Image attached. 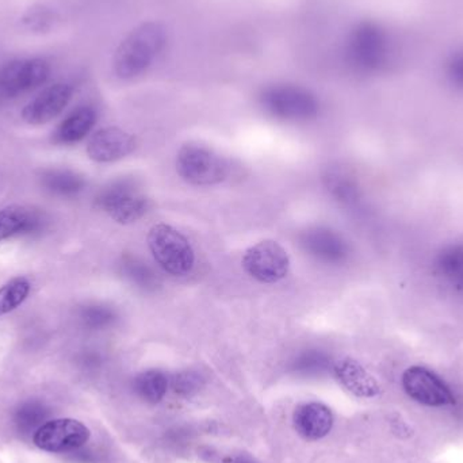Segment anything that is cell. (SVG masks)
Listing matches in <instances>:
<instances>
[{"label":"cell","instance_id":"26","mask_svg":"<svg viewBox=\"0 0 463 463\" xmlns=\"http://www.w3.org/2000/svg\"><path fill=\"white\" fill-rule=\"evenodd\" d=\"M116 310L108 305L94 304L84 307L80 310V320L87 328L90 329H105L116 323Z\"/></svg>","mask_w":463,"mask_h":463},{"label":"cell","instance_id":"11","mask_svg":"<svg viewBox=\"0 0 463 463\" xmlns=\"http://www.w3.org/2000/svg\"><path fill=\"white\" fill-rule=\"evenodd\" d=\"M51 68L43 59L15 60L0 72V92L5 97H18L43 86L48 80Z\"/></svg>","mask_w":463,"mask_h":463},{"label":"cell","instance_id":"14","mask_svg":"<svg viewBox=\"0 0 463 463\" xmlns=\"http://www.w3.org/2000/svg\"><path fill=\"white\" fill-rule=\"evenodd\" d=\"M432 271L449 293L463 297V241L442 245L435 253Z\"/></svg>","mask_w":463,"mask_h":463},{"label":"cell","instance_id":"29","mask_svg":"<svg viewBox=\"0 0 463 463\" xmlns=\"http://www.w3.org/2000/svg\"><path fill=\"white\" fill-rule=\"evenodd\" d=\"M225 463H252V462L248 461V459L240 458V457H237V458L228 459V461Z\"/></svg>","mask_w":463,"mask_h":463},{"label":"cell","instance_id":"25","mask_svg":"<svg viewBox=\"0 0 463 463\" xmlns=\"http://www.w3.org/2000/svg\"><path fill=\"white\" fill-rule=\"evenodd\" d=\"M49 416V411L45 405L40 402H26L16 411L15 423L19 431L27 434V432L34 431L40 429V424L46 420Z\"/></svg>","mask_w":463,"mask_h":463},{"label":"cell","instance_id":"27","mask_svg":"<svg viewBox=\"0 0 463 463\" xmlns=\"http://www.w3.org/2000/svg\"><path fill=\"white\" fill-rule=\"evenodd\" d=\"M203 386V377L195 372H181L173 378L174 391L182 396H193L200 392Z\"/></svg>","mask_w":463,"mask_h":463},{"label":"cell","instance_id":"21","mask_svg":"<svg viewBox=\"0 0 463 463\" xmlns=\"http://www.w3.org/2000/svg\"><path fill=\"white\" fill-rule=\"evenodd\" d=\"M122 272L133 285L144 291H155L160 288V279L152 267L136 256H127L122 261Z\"/></svg>","mask_w":463,"mask_h":463},{"label":"cell","instance_id":"5","mask_svg":"<svg viewBox=\"0 0 463 463\" xmlns=\"http://www.w3.org/2000/svg\"><path fill=\"white\" fill-rule=\"evenodd\" d=\"M179 175L194 186H213L222 184L228 175L224 157L213 149L200 144H186L176 157Z\"/></svg>","mask_w":463,"mask_h":463},{"label":"cell","instance_id":"24","mask_svg":"<svg viewBox=\"0 0 463 463\" xmlns=\"http://www.w3.org/2000/svg\"><path fill=\"white\" fill-rule=\"evenodd\" d=\"M331 367L328 354L320 350H307L299 354L293 362V370L297 374L320 375Z\"/></svg>","mask_w":463,"mask_h":463},{"label":"cell","instance_id":"10","mask_svg":"<svg viewBox=\"0 0 463 463\" xmlns=\"http://www.w3.org/2000/svg\"><path fill=\"white\" fill-rule=\"evenodd\" d=\"M299 244L307 255L331 266L345 264L351 256L350 242L331 228H307L299 234Z\"/></svg>","mask_w":463,"mask_h":463},{"label":"cell","instance_id":"23","mask_svg":"<svg viewBox=\"0 0 463 463\" xmlns=\"http://www.w3.org/2000/svg\"><path fill=\"white\" fill-rule=\"evenodd\" d=\"M43 184L54 194L72 197L84 189V179L72 171H51L43 178Z\"/></svg>","mask_w":463,"mask_h":463},{"label":"cell","instance_id":"1","mask_svg":"<svg viewBox=\"0 0 463 463\" xmlns=\"http://www.w3.org/2000/svg\"><path fill=\"white\" fill-rule=\"evenodd\" d=\"M165 32L162 24L146 22L128 34L114 54V72L129 80L146 72L165 48Z\"/></svg>","mask_w":463,"mask_h":463},{"label":"cell","instance_id":"9","mask_svg":"<svg viewBox=\"0 0 463 463\" xmlns=\"http://www.w3.org/2000/svg\"><path fill=\"white\" fill-rule=\"evenodd\" d=\"M90 431L80 421L57 419L48 421L35 431L34 445L49 453H65L86 445Z\"/></svg>","mask_w":463,"mask_h":463},{"label":"cell","instance_id":"7","mask_svg":"<svg viewBox=\"0 0 463 463\" xmlns=\"http://www.w3.org/2000/svg\"><path fill=\"white\" fill-rule=\"evenodd\" d=\"M405 394L413 402L430 408L449 407L456 404V396L450 385L434 370L426 366H410L402 375Z\"/></svg>","mask_w":463,"mask_h":463},{"label":"cell","instance_id":"19","mask_svg":"<svg viewBox=\"0 0 463 463\" xmlns=\"http://www.w3.org/2000/svg\"><path fill=\"white\" fill-rule=\"evenodd\" d=\"M40 227V219L22 206H8L0 211V242L18 234L32 233Z\"/></svg>","mask_w":463,"mask_h":463},{"label":"cell","instance_id":"22","mask_svg":"<svg viewBox=\"0 0 463 463\" xmlns=\"http://www.w3.org/2000/svg\"><path fill=\"white\" fill-rule=\"evenodd\" d=\"M32 285L24 277L8 280L0 288V317L21 307L29 297Z\"/></svg>","mask_w":463,"mask_h":463},{"label":"cell","instance_id":"20","mask_svg":"<svg viewBox=\"0 0 463 463\" xmlns=\"http://www.w3.org/2000/svg\"><path fill=\"white\" fill-rule=\"evenodd\" d=\"M168 378L160 370H146L136 377L135 391L144 402L156 404L167 393Z\"/></svg>","mask_w":463,"mask_h":463},{"label":"cell","instance_id":"18","mask_svg":"<svg viewBox=\"0 0 463 463\" xmlns=\"http://www.w3.org/2000/svg\"><path fill=\"white\" fill-rule=\"evenodd\" d=\"M97 122V113L91 108H80L73 111L57 128L56 140L60 144H76L83 140Z\"/></svg>","mask_w":463,"mask_h":463},{"label":"cell","instance_id":"13","mask_svg":"<svg viewBox=\"0 0 463 463\" xmlns=\"http://www.w3.org/2000/svg\"><path fill=\"white\" fill-rule=\"evenodd\" d=\"M72 94V87L68 84H53L24 106L22 118L30 125L48 124L67 108Z\"/></svg>","mask_w":463,"mask_h":463},{"label":"cell","instance_id":"8","mask_svg":"<svg viewBox=\"0 0 463 463\" xmlns=\"http://www.w3.org/2000/svg\"><path fill=\"white\" fill-rule=\"evenodd\" d=\"M242 267L250 278L269 285L286 278L290 269V258L279 242L263 240L245 250Z\"/></svg>","mask_w":463,"mask_h":463},{"label":"cell","instance_id":"28","mask_svg":"<svg viewBox=\"0 0 463 463\" xmlns=\"http://www.w3.org/2000/svg\"><path fill=\"white\" fill-rule=\"evenodd\" d=\"M446 79L457 91H463V49L456 52L446 64Z\"/></svg>","mask_w":463,"mask_h":463},{"label":"cell","instance_id":"16","mask_svg":"<svg viewBox=\"0 0 463 463\" xmlns=\"http://www.w3.org/2000/svg\"><path fill=\"white\" fill-rule=\"evenodd\" d=\"M294 426L301 437L310 440L321 439L331 432L334 416L329 408L318 402L302 405L294 413Z\"/></svg>","mask_w":463,"mask_h":463},{"label":"cell","instance_id":"2","mask_svg":"<svg viewBox=\"0 0 463 463\" xmlns=\"http://www.w3.org/2000/svg\"><path fill=\"white\" fill-rule=\"evenodd\" d=\"M152 256L167 274L186 277L194 269L195 253L189 240L171 225L160 222L148 234Z\"/></svg>","mask_w":463,"mask_h":463},{"label":"cell","instance_id":"17","mask_svg":"<svg viewBox=\"0 0 463 463\" xmlns=\"http://www.w3.org/2000/svg\"><path fill=\"white\" fill-rule=\"evenodd\" d=\"M324 184L329 195L340 205L359 209L364 205V190L355 176L342 168H332L324 176Z\"/></svg>","mask_w":463,"mask_h":463},{"label":"cell","instance_id":"15","mask_svg":"<svg viewBox=\"0 0 463 463\" xmlns=\"http://www.w3.org/2000/svg\"><path fill=\"white\" fill-rule=\"evenodd\" d=\"M339 383L355 396L373 399L381 392L378 381L355 359L345 358L334 366Z\"/></svg>","mask_w":463,"mask_h":463},{"label":"cell","instance_id":"3","mask_svg":"<svg viewBox=\"0 0 463 463\" xmlns=\"http://www.w3.org/2000/svg\"><path fill=\"white\" fill-rule=\"evenodd\" d=\"M347 54L351 64L359 71L378 72L386 67L391 56L388 34L377 24L364 22L351 33Z\"/></svg>","mask_w":463,"mask_h":463},{"label":"cell","instance_id":"6","mask_svg":"<svg viewBox=\"0 0 463 463\" xmlns=\"http://www.w3.org/2000/svg\"><path fill=\"white\" fill-rule=\"evenodd\" d=\"M98 206L118 224H132L146 216L149 200L135 182L125 179L106 187L97 198Z\"/></svg>","mask_w":463,"mask_h":463},{"label":"cell","instance_id":"4","mask_svg":"<svg viewBox=\"0 0 463 463\" xmlns=\"http://www.w3.org/2000/svg\"><path fill=\"white\" fill-rule=\"evenodd\" d=\"M260 102L267 113L283 121H307L320 110L317 98L312 92L291 84L269 87L261 94Z\"/></svg>","mask_w":463,"mask_h":463},{"label":"cell","instance_id":"12","mask_svg":"<svg viewBox=\"0 0 463 463\" xmlns=\"http://www.w3.org/2000/svg\"><path fill=\"white\" fill-rule=\"evenodd\" d=\"M137 146L135 136L119 128H105L98 130L87 144L90 159L97 163H111L124 159Z\"/></svg>","mask_w":463,"mask_h":463}]
</instances>
